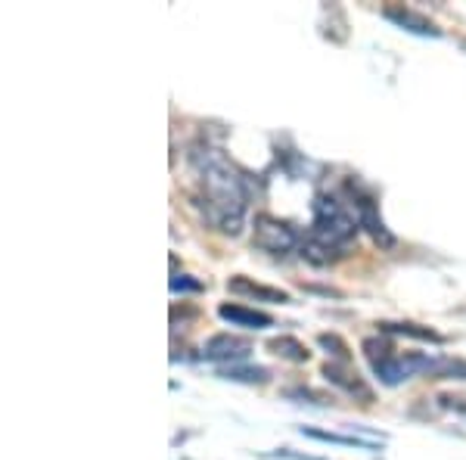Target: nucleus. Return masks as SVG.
<instances>
[{
	"mask_svg": "<svg viewBox=\"0 0 466 460\" xmlns=\"http://www.w3.org/2000/svg\"><path fill=\"white\" fill-rule=\"evenodd\" d=\"M268 351L289 364H305L311 358L308 345L302 340H295V336H274V340H268Z\"/></svg>",
	"mask_w": 466,
	"mask_h": 460,
	"instance_id": "obj_13",
	"label": "nucleus"
},
{
	"mask_svg": "<svg viewBox=\"0 0 466 460\" xmlns=\"http://www.w3.org/2000/svg\"><path fill=\"white\" fill-rule=\"evenodd\" d=\"M227 289H231L233 296H249V299H259V302H271V305H289V293H283V289L277 287H265V283H255L249 280V277L236 274L227 280Z\"/></svg>",
	"mask_w": 466,
	"mask_h": 460,
	"instance_id": "obj_10",
	"label": "nucleus"
},
{
	"mask_svg": "<svg viewBox=\"0 0 466 460\" xmlns=\"http://www.w3.org/2000/svg\"><path fill=\"white\" fill-rule=\"evenodd\" d=\"M429 380H466V358H432Z\"/></svg>",
	"mask_w": 466,
	"mask_h": 460,
	"instance_id": "obj_15",
	"label": "nucleus"
},
{
	"mask_svg": "<svg viewBox=\"0 0 466 460\" xmlns=\"http://www.w3.org/2000/svg\"><path fill=\"white\" fill-rule=\"evenodd\" d=\"M199 289H202L199 280H190V277H180V274L171 277V293H199Z\"/></svg>",
	"mask_w": 466,
	"mask_h": 460,
	"instance_id": "obj_18",
	"label": "nucleus"
},
{
	"mask_svg": "<svg viewBox=\"0 0 466 460\" xmlns=\"http://www.w3.org/2000/svg\"><path fill=\"white\" fill-rule=\"evenodd\" d=\"M323 380L333 383L336 389L348 392V395L361 398V404H374V389L357 376V370H351V364H339V361H330L323 364Z\"/></svg>",
	"mask_w": 466,
	"mask_h": 460,
	"instance_id": "obj_7",
	"label": "nucleus"
},
{
	"mask_svg": "<svg viewBox=\"0 0 466 460\" xmlns=\"http://www.w3.org/2000/svg\"><path fill=\"white\" fill-rule=\"evenodd\" d=\"M249 351H252V342H249L246 336H233V333H215L212 340L202 345V358L221 364V367L246 361Z\"/></svg>",
	"mask_w": 466,
	"mask_h": 460,
	"instance_id": "obj_6",
	"label": "nucleus"
},
{
	"mask_svg": "<svg viewBox=\"0 0 466 460\" xmlns=\"http://www.w3.org/2000/svg\"><path fill=\"white\" fill-rule=\"evenodd\" d=\"M311 221L308 234H314L317 240L330 243L336 249H348L357 236V218L346 208V202H339L333 193H317L314 202H311Z\"/></svg>",
	"mask_w": 466,
	"mask_h": 460,
	"instance_id": "obj_3",
	"label": "nucleus"
},
{
	"mask_svg": "<svg viewBox=\"0 0 466 460\" xmlns=\"http://www.w3.org/2000/svg\"><path fill=\"white\" fill-rule=\"evenodd\" d=\"M299 255L314 268H327V265H336L339 259H346V249H336L330 243L317 240L314 234H302V246H299Z\"/></svg>",
	"mask_w": 466,
	"mask_h": 460,
	"instance_id": "obj_11",
	"label": "nucleus"
},
{
	"mask_svg": "<svg viewBox=\"0 0 466 460\" xmlns=\"http://www.w3.org/2000/svg\"><path fill=\"white\" fill-rule=\"evenodd\" d=\"M252 246L261 249L268 255H289V252H299L302 246V234L295 230L289 221H280L274 215L261 212L255 215V225H252Z\"/></svg>",
	"mask_w": 466,
	"mask_h": 460,
	"instance_id": "obj_4",
	"label": "nucleus"
},
{
	"mask_svg": "<svg viewBox=\"0 0 466 460\" xmlns=\"http://www.w3.org/2000/svg\"><path fill=\"white\" fill-rule=\"evenodd\" d=\"M380 333H389V336H408V340H423V342H444L442 333H435L432 327H423V323H414V321H382L376 323Z\"/></svg>",
	"mask_w": 466,
	"mask_h": 460,
	"instance_id": "obj_12",
	"label": "nucleus"
},
{
	"mask_svg": "<svg viewBox=\"0 0 466 460\" xmlns=\"http://www.w3.org/2000/svg\"><path fill=\"white\" fill-rule=\"evenodd\" d=\"M190 168L196 174V208L215 230L227 236H240L249 212V181L240 165L227 159L218 146L199 144L190 146Z\"/></svg>",
	"mask_w": 466,
	"mask_h": 460,
	"instance_id": "obj_1",
	"label": "nucleus"
},
{
	"mask_svg": "<svg viewBox=\"0 0 466 460\" xmlns=\"http://www.w3.org/2000/svg\"><path fill=\"white\" fill-rule=\"evenodd\" d=\"M268 457H283V460H323V457H308V455H299L293 448H280V451H271Z\"/></svg>",
	"mask_w": 466,
	"mask_h": 460,
	"instance_id": "obj_20",
	"label": "nucleus"
},
{
	"mask_svg": "<svg viewBox=\"0 0 466 460\" xmlns=\"http://www.w3.org/2000/svg\"><path fill=\"white\" fill-rule=\"evenodd\" d=\"M289 398H311L314 404H330L333 398H323V395H317V392H311V389H289L286 392Z\"/></svg>",
	"mask_w": 466,
	"mask_h": 460,
	"instance_id": "obj_19",
	"label": "nucleus"
},
{
	"mask_svg": "<svg viewBox=\"0 0 466 460\" xmlns=\"http://www.w3.org/2000/svg\"><path fill=\"white\" fill-rule=\"evenodd\" d=\"M382 16L389 19V22H395L398 29L410 31V35H423V38H442V29H438L432 19H426L423 13L410 10V6H398V4H389L386 10H382Z\"/></svg>",
	"mask_w": 466,
	"mask_h": 460,
	"instance_id": "obj_8",
	"label": "nucleus"
},
{
	"mask_svg": "<svg viewBox=\"0 0 466 460\" xmlns=\"http://www.w3.org/2000/svg\"><path fill=\"white\" fill-rule=\"evenodd\" d=\"M348 206H351V215L357 218V225L370 234V240L376 243L380 249H395V234L386 227V221H382L380 215V202L374 199L367 190H361V187L348 184Z\"/></svg>",
	"mask_w": 466,
	"mask_h": 460,
	"instance_id": "obj_5",
	"label": "nucleus"
},
{
	"mask_svg": "<svg viewBox=\"0 0 466 460\" xmlns=\"http://www.w3.org/2000/svg\"><path fill=\"white\" fill-rule=\"evenodd\" d=\"M364 349V358H367L370 370H374V376L380 380L382 385H401L404 380H410V376L429 374V364L432 358L429 355H420V351H408V355H398L395 345L389 340H380V336H367V340L361 342Z\"/></svg>",
	"mask_w": 466,
	"mask_h": 460,
	"instance_id": "obj_2",
	"label": "nucleus"
},
{
	"mask_svg": "<svg viewBox=\"0 0 466 460\" xmlns=\"http://www.w3.org/2000/svg\"><path fill=\"white\" fill-rule=\"evenodd\" d=\"M317 342H321V349H327V355H333L339 364H351V349H348V342L342 340V336L321 333V336H317Z\"/></svg>",
	"mask_w": 466,
	"mask_h": 460,
	"instance_id": "obj_17",
	"label": "nucleus"
},
{
	"mask_svg": "<svg viewBox=\"0 0 466 460\" xmlns=\"http://www.w3.org/2000/svg\"><path fill=\"white\" fill-rule=\"evenodd\" d=\"M302 436L317 438V442H333V445H348V448H364V451H374V442H364L357 436H339V432H327V429H314V426H302Z\"/></svg>",
	"mask_w": 466,
	"mask_h": 460,
	"instance_id": "obj_16",
	"label": "nucleus"
},
{
	"mask_svg": "<svg viewBox=\"0 0 466 460\" xmlns=\"http://www.w3.org/2000/svg\"><path fill=\"white\" fill-rule=\"evenodd\" d=\"M221 380L231 383H246V385H265L271 380V370L268 367H242V364H231V367H218Z\"/></svg>",
	"mask_w": 466,
	"mask_h": 460,
	"instance_id": "obj_14",
	"label": "nucleus"
},
{
	"mask_svg": "<svg viewBox=\"0 0 466 460\" xmlns=\"http://www.w3.org/2000/svg\"><path fill=\"white\" fill-rule=\"evenodd\" d=\"M218 317L231 323V327H242V330H268V327H274V317L268 314V311L246 308V305H240V302H221Z\"/></svg>",
	"mask_w": 466,
	"mask_h": 460,
	"instance_id": "obj_9",
	"label": "nucleus"
}]
</instances>
